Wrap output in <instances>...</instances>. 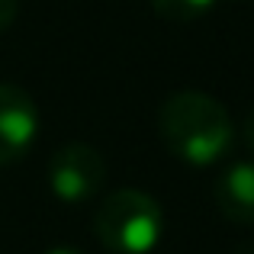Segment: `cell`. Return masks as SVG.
Listing matches in <instances>:
<instances>
[{"mask_svg":"<svg viewBox=\"0 0 254 254\" xmlns=\"http://www.w3.org/2000/svg\"><path fill=\"white\" fill-rule=\"evenodd\" d=\"M242 138H245V145H248V151L254 155V110L245 116V123H242Z\"/></svg>","mask_w":254,"mask_h":254,"instance_id":"obj_8","label":"cell"},{"mask_svg":"<svg viewBox=\"0 0 254 254\" xmlns=\"http://www.w3.org/2000/svg\"><path fill=\"white\" fill-rule=\"evenodd\" d=\"M106 180V161L93 145L68 142L49 161V187L62 203H84L100 193Z\"/></svg>","mask_w":254,"mask_h":254,"instance_id":"obj_3","label":"cell"},{"mask_svg":"<svg viewBox=\"0 0 254 254\" xmlns=\"http://www.w3.org/2000/svg\"><path fill=\"white\" fill-rule=\"evenodd\" d=\"M164 145L187 164H212L232 145L229 110L203 90H177L158 113Z\"/></svg>","mask_w":254,"mask_h":254,"instance_id":"obj_1","label":"cell"},{"mask_svg":"<svg viewBox=\"0 0 254 254\" xmlns=\"http://www.w3.org/2000/svg\"><path fill=\"white\" fill-rule=\"evenodd\" d=\"M216 203L229 222H235V225L254 222V164L251 161H238L229 171L219 174Z\"/></svg>","mask_w":254,"mask_h":254,"instance_id":"obj_5","label":"cell"},{"mask_svg":"<svg viewBox=\"0 0 254 254\" xmlns=\"http://www.w3.org/2000/svg\"><path fill=\"white\" fill-rule=\"evenodd\" d=\"M16 13H19V0H0V32H3L6 26H13Z\"/></svg>","mask_w":254,"mask_h":254,"instance_id":"obj_7","label":"cell"},{"mask_svg":"<svg viewBox=\"0 0 254 254\" xmlns=\"http://www.w3.org/2000/svg\"><path fill=\"white\" fill-rule=\"evenodd\" d=\"M39 135L36 100L16 84H0V168L29 151Z\"/></svg>","mask_w":254,"mask_h":254,"instance_id":"obj_4","label":"cell"},{"mask_svg":"<svg viewBox=\"0 0 254 254\" xmlns=\"http://www.w3.org/2000/svg\"><path fill=\"white\" fill-rule=\"evenodd\" d=\"M245 254H251V251H245Z\"/></svg>","mask_w":254,"mask_h":254,"instance_id":"obj_10","label":"cell"},{"mask_svg":"<svg viewBox=\"0 0 254 254\" xmlns=\"http://www.w3.org/2000/svg\"><path fill=\"white\" fill-rule=\"evenodd\" d=\"M155 6V13L171 23H193V19L206 16L212 10L216 0H148Z\"/></svg>","mask_w":254,"mask_h":254,"instance_id":"obj_6","label":"cell"},{"mask_svg":"<svg viewBox=\"0 0 254 254\" xmlns=\"http://www.w3.org/2000/svg\"><path fill=\"white\" fill-rule=\"evenodd\" d=\"M45 254H84L81 248H68V245H58V248H49Z\"/></svg>","mask_w":254,"mask_h":254,"instance_id":"obj_9","label":"cell"},{"mask_svg":"<svg viewBox=\"0 0 254 254\" xmlns=\"http://www.w3.org/2000/svg\"><path fill=\"white\" fill-rule=\"evenodd\" d=\"M161 206L142 190L110 193L93 216V235L113 254H148L161 238Z\"/></svg>","mask_w":254,"mask_h":254,"instance_id":"obj_2","label":"cell"}]
</instances>
